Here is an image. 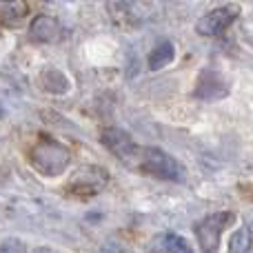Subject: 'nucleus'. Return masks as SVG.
<instances>
[{
	"label": "nucleus",
	"instance_id": "f257e3e1",
	"mask_svg": "<svg viewBox=\"0 0 253 253\" xmlns=\"http://www.w3.org/2000/svg\"><path fill=\"white\" fill-rule=\"evenodd\" d=\"M31 167L38 171L40 175H47V178H53V175H60L67 171L71 162V151L60 144L58 140L51 138H42L34 149H31Z\"/></svg>",
	"mask_w": 253,
	"mask_h": 253
},
{
	"label": "nucleus",
	"instance_id": "f03ea898",
	"mask_svg": "<svg viewBox=\"0 0 253 253\" xmlns=\"http://www.w3.org/2000/svg\"><path fill=\"white\" fill-rule=\"evenodd\" d=\"M140 171L158 180H167V182H184L187 180V169L182 162L158 147H144L140 151Z\"/></svg>",
	"mask_w": 253,
	"mask_h": 253
},
{
	"label": "nucleus",
	"instance_id": "7ed1b4c3",
	"mask_svg": "<svg viewBox=\"0 0 253 253\" xmlns=\"http://www.w3.org/2000/svg\"><path fill=\"white\" fill-rule=\"evenodd\" d=\"M236 220V215L231 211H218V213H211L207 218H202L196 224V238H198V247L202 253H215L220 247V238L222 231L229 224Z\"/></svg>",
	"mask_w": 253,
	"mask_h": 253
},
{
	"label": "nucleus",
	"instance_id": "20e7f679",
	"mask_svg": "<svg viewBox=\"0 0 253 253\" xmlns=\"http://www.w3.org/2000/svg\"><path fill=\"white\" fill-rule=\"evenodd\" d=\"M107 182H109V173L102 167L87 165V167H80L71 175L67 189L71 193H76V196H96V193H100L107 187Z\"/></svg>",
	"mask_w": 253,
	"mask_h": 253
},
{
	"label": "nucleus",
	"instance_id": "39448f33",
	"mask_svg": "<svg viewBox=\"0 0 253 253\" xmlns=\"http://www.w3.org/2000/svg\"><path fill=\"white\" fill-rule=\"evenodd\" d=\"M238 16H240V4H236V2L215 7L196 22V31L200 36H207V38L220 36L222 31H227L229 27H231V22H236Z\"/></svg>",
	"mask_w": 253,
	"mask_h": 253
},
{
	"label": "nucleus",
	"instance_id": "423d86ee",
	"mask_svg": "<svg viewBox=\"0 0 253 253\" xmlns=\"http://www.w3.org/2000/svg\"><path fill=\"white\" fill-rule=\"evenodd\" d=\"M100 140L107 147V151H111L118 160L129 162L135 153H140L138 144H135V140L131 138L129 131L118 129V126H107V129L100 133Z\"/></svg>",
	"mask_w": 253,
	"mask_h": 253
},
{
	"label": "nucleus",
	"instance_id": "0eeeda50",
	"mask_svg": "<svg viewBox=\"0 0 253 253\" xmlns=\"http://www.w3.org/2000/svg\"><path fill=\"white\" fill-rule=\"evenodd\" d=\"M193 96L200 98V100H207V102L222 100V98L229 96V83L218 74V71H202Z\"/></svg>",
	"mask_w": 253,
	"mask_h": 253
},
{
	"label": "nucleus",
	"instance_id": "6e6552de",
	"mask_svg": "<svg viewBox=\"0 0 253 253\" xmlns=\"http://www.w3.org/2000/svg\"><path fill=\"white\" fill-rule=\"evenodd\" d=\"M29 36L36 40V42H56L60 38V25L53 16H47V13H40V16L34 18L29 27Z\"/></svg>",
	"mask_w": 253,
	"mask_h": 253
},
{
	"label": "nucleus",
	"instance_id": "1a4fd4ad",
	"mask_svg": "<svg viewBox=\"0 0 253 253\" xmlns=\"http://www.w3.org/2000/svg\"><path fill=\"white\" fill-rule=\"evenodd\" d=\"M38 80H40V87L47 93H53V96H62V93H67L71 89L69 78L60 69H56V67H44L40 71Z\"/></svg>",
	"mask_w": 253,
	"mask_h": 253
},
{
	"label": "nucleus",
	"instance_id": "9d476101",
	"mask_svg": "<svg viewBox=\"0 0 253 253\" xmlns=\"http://www.w3.org/2000/svg\"><path fill=\"white\" fill-rule=\"evenodd\" d=\"M151 253H193V247L178 233H162L151 242Z\"/></svg>",
	"mask_w": 253,
	"mask_h": 253
},
{
	"label": "nucleus",
	"instance_id": "9b49d317",
	"mask_svg": "<svg viewBox=\"0 0 253 253\" xmlns=\"http://www.w3.org/2000/svg\"><path fill=\"white\" fill-rule=\"evenodd\" d=\"M175 58V47L171 40H162L160 44H156V47L151 49V53H149L147 58V65L151 71H158V69H165L169 62H173Z\"/></svg>",
	"mask_w": 253,
	"mask_h": 253
},
{
	"label": "nucleus",
	"instance_id": "f8f14e48",
	"mask_svg": "<svg viewBox=\"0 0 253 253\" xmlns=\"http://www.w3.org/2000/svg\"><path fill=\"white\" fill-rule=\"evenodd\" d=\"M4 22H13V20H22L29 13V2L27 0H2L0 4Z\"/></svg>",
	"mask_w": 253,
	"mask_h": 253
},
{
	"label": "nucleus",
	"instance_id": "ddd939ff",
	"mask_svg": "<svg viewBox=\"0 0 253 253\" xmlns=\"http://www.w3.org/2000/svg\"><path fill=\"white\" fill-rule=\"evenodd\" d=\"M251 231L247 227H240L229 240V253H249L251 249Z\"/></svg>",
	"mask_w": 253,
	"mask_h": 253
},
{
	"label": "nucleus",
	"instance_id": "4468645a",
	"mask_svg": "<svg viewBox=\"0 0 253 253\" xmlns=\"http://www.w3.org/2000/svg\"><path fill=\"white\" fill-rule=\"evenodd\" d=\"M0 253H27V247L20 238H4L0 245Z\"/></svg>",
	"mask_w": 253,
	"mask_h": 253
},
{
	"label": "nucleus",
	"instance_id": "2eb2a0df",
	"mask_svg": "<svg viewBox=\"0 0 253 253\" xmlns=\"http://www.w3.org/2000/svg\"><path fill=\"white\" fill-rule=\"evenodd\" d=\"M34 253H56L53 249H49V247H40V249H36Z\"/></svg>",
	"mask_w": 253,
	"mask_h": 253
}]
</instances>
